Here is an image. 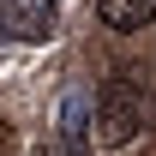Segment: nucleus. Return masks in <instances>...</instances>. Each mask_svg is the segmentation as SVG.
<instances>
[{
	"instance_id": "nucleus-2",
	"label": "nucleus",
	"mask_w": 156,
	"mask_h": 156,
	"mask_svg": "<svg viewBox=\"0 0 156 156\" xmlns=\"http://www.w3.org/2000/svg\"><path fill=\"white\" fill-rule=\"evenodd\" d=\"M66 0H0V36L6 42H48Z\"/></svg>"
},
{
	"instance_id": "nucleus-3",
	"label": "nucleus",
	"mask_w": 156,
	"mask_h": 156,
	"mask_svg": "<svg viewBox=\"0 0 156 156\" xmlns=\"http://www.w3.org/2000/svg\"><path fill=\"white\" fill-rule=\"evenodd\" d=\"M90 132H96V96H90L84 84H66L60 102H54V138H60V150L78 156Z\"/></svg>"
},
{
	"instance_id": "nucleus-4",
	"label": "nucleus",
	"mask_w": 156,
	"mask_h": 156,
	"mask_svg": "<svg viewBox=\"0 0 156 156\" xmlns=\"http://www.w3.org/2000/svg\"><path fill=\"white\" fill-rule=\"evenodd\" d=\"M96 6H102V24L120 30V36H132L156 18V0H96Z\"/></svg>"
},
{
	"instance_id": "nucleus-1",
	"label": "nucleus",
	"mask_w": 156,
	"mask_h": 156,
	"mask_svg": "<svg viewBox=\"0 0 156 156\" xmlns=\"http://www.w3.org/2000/svg\"><path fill=\"white\" fill-rule=\"evenodd\" d=\"M144 126H150V90L126 66H114L108 84L96 90V138L108 150H126L132 138H144Z\"/></svg>"
}]
</instances>
